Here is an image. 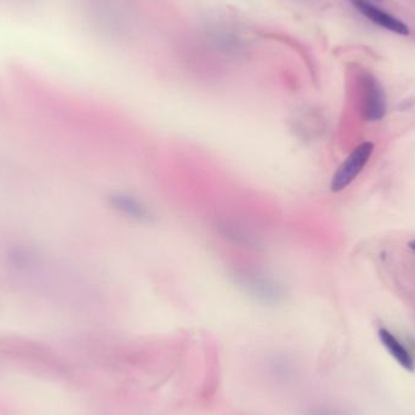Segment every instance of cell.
Returning <instances> with one entry per match:
<instances>
[{
	"label": "cell",
	"mask_w": 415,
	"mask_h": 415,
	"mask_svg": "<svg viewBox=\"0 0 415 415\" xmlns=\"http://www.w3.org/2000/svg\"><path fill=\"white\" fill-rule=\"evenodd\" d=\"M232 279L245 296L259 304L276 306L287 298L284 284L262 269L237 267L232 272Z\"/></svg>",
	"instance_id": "cell-1"
},
{
	"label": "cell",
	"mask_w": 415,
	"mask_h": 415,
	"mask_svg": "<svg viewBox=\"0 0 415 415\" xmlns=\"http://www.w3.org/2000/svg\"><path fill=\"white\" fill-rule=\"evenodd\" d=\"M374 152V144L370 141L362 142L357 146L347 158L337 169L330 181V189L333 192H341L347 189L360 175L364 167Z\"/></svg>",
	"instance_id": "cell-2"
},
{
	"label": "cell",
	"mask_w": 415,
	"mask_h": 415,
	"mask_svg": "<svg viewBox=\"0 0 415 415\" xmlns=\"http://www.w3.org/2000/svg\"><path fill=\"white\" fill-rule=\"evenodd\" d=\"M361 112L367 122H379L386 115V96L377 78L370 73L360 76Z\"/></svg>",
	"instance_id": "cell-3"
},
{
	"label": "cell",
	"mask_w": 415,
	"mask_h": 415,
	"mask_svg": "<svg viewBox=\"0 0 415 415\" xmlns=\"http://www.w3.org/2000/svg\"><path fill=\"white\" fill-rule=\"evenodd\" d=\"M107 204L117 214L135 223H150L154 220L153 211L150 206L130 193L112 192L108 194Z\"/></svg>",
	"instance_id": "cell-4"
},
{
	"label": "cell",
	"mask_w": 415,
	"mask_h": 415,
	"mask_svg": "<svg viewBox=\"0 0 415 415\" xmlns=\"http://www.w3.org/2000/svg\"><path fill=\"white\" fill-rule=\"evenodd\" d=\"M352 5L366 18L374 22L378 26L401 35H409V27L391 13L379 9L367 0H351Z\"/></svg>",
	"instance_id": "cell-5"
},
{
	"label": "cell",
	"mask_w": 415,
	"mask_h": 415,
	"mask_svg": "<svg viewBox=\"0 0 415 415\" xmlns=\"http://www.w3.org/2000/svg\"><path fill=\"white\" fill-rule=\"evenodd\" d=\"M378 337L380 339L382 346L385 347L386 351H389L390 355L392 356V358L403 369H406L407 372H414L415 362L413 356L394 333H391L386 328H380L378 332Z\"/></svg>",
	"instance_id": "cell-6"
},
{
	"label": "cell",
	"mask_w": 415,
	"mask_h": 415,
	"mask_svg": "<svg viewBox=\"0 0 415 415\" xmlns=\"http://www.w3.org/2000/svg\"><path fill=\"white\" fill-rule=\"evenodd\" d=\"M271 372L276 379L282 381L291 380L293 374V366L287 357H274L270 363Z\"/></svg>",
	"instance_id": "cell-7"
},
{
	"label": "cell",
	"mask_w": 415,
	"mask_h": 415,
	"mask_svg": "<svg viewBox=\"0 0 415 415\" xmlns=\"http://www.w3.org/2000/svg\"><path fill=\"white\" fill-rule=\"evenodd\" d=\"M304 415H346L344 411H339L337 408L327 406H317L310 408L305 411Z\"/></svg>",
	"instance_id": "cell-8"
},
{
	"label": "cell",
	"mask_w": 415,
	"mask_h": 415,
	"mask_svg": "<svg viewBox=\"0 0 415 415\" xmlns=\"http://www.w3.org/2000/svg\"><path fill=\"white\" fill-rule=\"evenodd\" d=\"M408 245H409V248H411L413 252H415V240H411V242L408 243Z\"/></svg>",
	"instance_id": "cell-9"
}]
</instances>
